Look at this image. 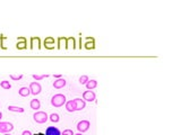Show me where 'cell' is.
I'll return each instance as SVG.
<instances>
[{
    "label": "cell",
    "instance_id": "23",
    "mask_svg": "<svg viewBox=\"0 0 181 135\" xmlns=\"http://www.w3.org/2000/svg\"><path fill=\"white\" fill-rule=\"evenodd\" d=\"M48 77H49V74H33V79H34V80H36V81L42 80V79L48 78Z\"/></svg>",
    "mask_w": 181,
    "mask_h": 135
},
{
    "label": "cell",
    "instance_id": "14",
    "mask_svg": "<svg viewBox=\"0 0 181 135\" xmlns=\"http://www.w3.org/2000/svg\"><path fill=\"white\" fill-rule=\"evenodd\" d=\"M38 46V49H41V39H40V37H35V36H33V37H31V50H33L34 49V46Z\"/></svg>",
    "mask_w": 181,
    "mask_h": 135
},
{
    "label": "cell",
    "instance_id": "33",
    "mask_svg": "<svg viewBox=\"0 0 181 135\" xmlns=\"http://www.w3.org/2000/svg\"><path fill=\"white\" fill-rule=\"evenodd\" d=\"M74 135H83L82 133H77V134H74Z\"/></svg>",
    "mask_w": 181,
    "mask_h": 135
},
{
    "label": "cell",
    "instance_id": "1",
    "mask_svg": "<svg viewBox=\"0 0 181 135\" xmlns=\"http://www.w3.org/2000/svg\"><path fill=\"white\" fill-rule=\"evenodd\" d=\"M67 101V98H66L65 95H62V94H56L54 96H52L51 98V105L53 107H56V108H58V107H61V106H64Z\"/></svg>",
    "mask_w": 181,
    "mask_h": 135
},
{
    "label": "cell",
    "instance_id": "17",
    "mask_svg": "<svg viewBox=\"0 0 181 135\" xmlns=\"http://www.w3.org/2000/svg\"><path fill=\"white\" fill-rule=\"evenodd\" d=\"M30 107L34 110H39L41 108V103H40L39 99H32L31 104H30Z\"/></svg>",
    "mask_w": 181,
    "mask_h": 135
},
{
    "label": "cell",
    "instance_id": "7",
    "mask_svg": "<svg viewBox=\"0 0 181 135\" xmlns=\"http://www.w3.org/2000/svg\"><path fill=\"white\" fill-rule=\"evenodd\" d=\"M43 44H44V47L46 49V50H52V49H54L56 41H54V39L51 37V36H48V37H45L44 39Z\"/></svg>",
    "mask_w": 181,
    "mask_h": 135
},
{
    "label": "cell",
    "instance_id": "10",
    "mask_svg": "<svg viewBox=\"0 0 181 135\" xmlns=\"http://www.w3.org/2000/svg\"><path fill=\"white\" fill-rule=\"evenodd\" d=\"M67 84V81H66L64 78H60V79H56L54 80V82H53V88L54 89H61V88H64Z\"/></svg>",
    "mask_w": 181,
    "mask_h": 135
},
{
    "label": "cell",
    "instance_id": "20",
    "mask_svg": "<svg viewBox=\"0 0 181 135\" xmlns=\"http://www.w3.org/2000/svg\"><path fill=\"white\" fill-rule=\"evenodd\" d=\"M69 45H72V50L76 49V39H75V37H68L67 39V47L66 49H69Z\"/></svg>",
    "mask_w": 181,
    "mask_h": 135
},
{
    "label": "cell",
    "instance_id": "16",
    "mask_svg": "<svg viewBox=\"0 0 181 135\" xmlns=\"http://www.w3.org/2000/svg\"><path fill=\"white\" fill-rule=\"evenodd\" d=\"M86 89L87 90H93L94 88H96L97 87V81L96 80H94V79H90V80H88L87 82H86Z\"/></svg>",
    "mask_w": 181,
    "mask_h": 135
},
{
    "label": "cell",
    "instance_id": "32",
    "mask_svg": "<svg viewBox=\"0 0 181 135\" xmlns=\"http://www.w3.org/2000/svg\"><path fill=\"white\" fill-rule=\"evenodd\" d=\"M4 135H12V134H10V133H5Z\"/></svg>",
    "mask_w": 181,
    "mask_h": 135
},
{
    "label": "cell",
    "instance_id": "11",
    "mask_svg": "<svg viewBox=\"0 0 181 135\" xmlns=\"http://www.w3.org/2000/svg\"><path fill=\"white\" fill-rule=\"evenodd\" d=\"M84 47L86 50H94L95 49V42L93 37H86V43L84 44Z\"/></svg>",
    "mask_w": 181,
    "mask_h": 135
},
{
    "label": "cell",
    "instance_id": "5",
    "mask_svg": "<svg viewBox=\"0 0 181 135\" xmlns=\"http://www.w3.org/2000/svg\"><path fill=\"white\" fill-rule=\"evenodd\" d=\"M28 88H30V90H31V94L34 95V96H38L40 92L42 91V87H41V84H40L39 82H36V81L31 82V84H30Z\"/></svg>",
    "mask_w": 181,
    "mask_h": 135
},
{
    "label": "cell",
    "instance_id": "8",
    "mask_svg": "<svg viewBox=\"0 0 181 135\" xmlns=\"http://www.w3.org/2000/svg\"><path fill=\"white\" fill-rule=\"evenodd\" d=\"M16 47H17V50H24L27 47V41H26L25 37H23V36H20L17 39V44H16Z\"/></svg>",
    "mask_w": 181,
    "mask_h": 135
},
{
    "label": "cell",
    "instance_id": "25",
    "mask_svg": "<svg viewBox=\"0 0 181 135\" xmlns=\"http://www.w3.org/2000/svg\"><path fill=\"white\" fill-rule=\"evenodd\" d=\"M88 80H90V79H88V77H87V76H82V77L79 78V80H78V81H79V84H86V82H87Z\"/></svg>",
    "mask_w": 181,
    "mask_h": 135
},
{
    "label": "cell",
    "instance_id": "29",
    "mask_svg": "<svg viewBox=\"0 0 181 135\" xmlns=\"http://www.w3.org/2000/svg\"><path fill=\"white\" fill-rule=\"evenodd\" d=\"M53 77L56 78V79H60V78H62V74H60V73H56V74H53Z\"/></svg>",
    "mask_w": 181,
    "mask_h": 135
},
{
    "label": "cell",
    "instance_id": "28",
    "mask_svg": "<svg viewBox=\"0 0 181 135\" xmlns=\"http://www.w3.org/2000/svg\"><path fill=\"white\" fill-rule=\"evenodd\" d=\"M22 135H33V134H32V132H31V131L25 129V131H23V132H22Z\"/></svg>",
    "mask_w": 181,
    "mask_h": 135
},
{
    "label": "cell",
    "instance_id": "6",
    "mask_svg": "<svg viewBox=\"0 0 181 135\" xmlns=\"http://www.w3.org/2000/svg\"><path fill=\"white\" fill-rule=\"evenodd\" d=\"M95 92L93 91V90H86L83 92V99H84L85 101H95Z\"/></svg>",
    "mask_w": 181,
    "mask_h": 135
},
{
    "label": "cell",
    "instance_id": "31",
    "mask_svg": "<svg viewBox=\"0 0 181 135\" xmlns=\"http://www.w3.org/2000/svg\"><path fill=\"white\" fill-rule=\"evenodd\" d=\"M1 118H2V113L0 111V122H1Z\"/></svg>",
    "mask_w": 181,
    "mask_h": 135
},
{
    "label": "cell",
    "instance_id": "18",
    "mask_svg": "<svg viewBox=\"0 0 181 135\" xmlns=\"http://www.w3.org/2000/svg\"><path fill=\"white\" fill-rule=\"evenodd\" d=\"M62 45H65V47H67V37H62V36H60V37H58V43H57V47H58V50L61 49Z\"/></svg>",
    "mask_w": 181,
    "mask_h": 135
},
{
    "label": "cell",
    "instance_id": "30",
    "mask_svg": "<svg viewBox=\"0 0 181 135\" xmlns=\"http://www.w3.org/2000/svg\"><path fill=\"white\" fill-rule=\"evenodd\" d=\"M79 49H82V37L79 39Z\"/></svg>",
    "mask_w": 181,
    "mask_h": 135
},
{
    "label": "cell",
    "instance_id": "26",
    "mask_svg": "<svg viewBox=\"0 0 181 135\" xmlns=\"http://www.w3.org/2000/svg\"><path fill=\"white\" fill-rule=\"evenodd\" d=\"M23 78V74H10V79H13V80H16V81H18Z\"/></svg>",
    "mask_w": 181,
    "mask_h": 135
},
{
    "label": "cell",
    "instance_id": "3",
    "mask_svg": "<svg viewBox=\"0 0 181 135\" xmlns=\"http://www.w3.org/2000/svg\"><path fill=\"white\" fill-rule=\"evenodd\" d=\"M14 129V125L9 122H0V133H10Z\"/></svg>",
    "mask_w": 181,
    "mask_h": 135
},
{
    "label": "cell",
    "instance_id": "22",
    "mask_svg": "<svg viewBox=\"0 0 181 135\" xmlns=\"http://www.w3.org/2000/svg\"><path fill=\"white\" fill-rule=\"evenodd\" d=\"M49 119H50L52 123H58L59 121H60V116H59L57 113H53V114H51V115L49 116Z\"/></svg>",
    "mask_w": 181,
    "mask_h": 135
},
{
    "label": "cell",
    "instance_id": "24",
    "mask_svg": "<svg viewBox=\"0 0 181 135\" xmlns=\"http://www.w3.org/2000/svg\"><path fill=\"white\" fill-rule=\"evenodd\" d=\"M6 39V36L4 35V34H1L0 35V47L2 49V50H6V46H5V44H4V41Z\"/></svg>",
    "mask_w": 181,
    "mask_h": 135
},
{
    "label": "cell",
    "instance_id": "4",
    "mask_svg": "<svg viewBox=\"0 0 181 135\" xmlns=\"http://www.w3.org/2000/svg\"><path fill=\"white\" fill-rule=\"evenodd\" d=\"M90 127V123L88 121H80V122L77 123V129L79 133H85L87 132Z\"/></svg>",
    "mask_w": 181,
    "mask_h": 135
},
{
    "label": "cell",
    "instance_id": "21",
    "mask_svg": "<svg viewBox=\"0 0 181 135\" xmlns=\"http://www.w3.org/2000/svg\"><path fill=\"white\" fill-rule=\"evenodd\" d=\"M0 87L5 90H9L12 88V84H9V81H7V80H2V81L0 82Z\"/></svg>",
    "mask_w": 181,
    "mask_h": 135
},
{
    "label": "cell",
    "instance_id": "19",
    "mask_svg": "<svg viewBox=\"0 0 181 135\" xmlns=\"http://www.w3.org/2000/svg\"><path fill=\"white\" fill-rule=\"evenodd\" d=\"M8 110L9 111H14V113H24V108L18 107V106H8Z\"/></svg>",
    "mask_w": 181,
    "mask_h": 135
},
{
    "label": "cell",
    "instance_id": "15",
    "mask_svg": "<svg viewBox=\"0 0 181 135\" xmlns=\"http://www.w3.org/2000/svg\"><path fill=\"white\" fill-rule=\"evenodd\" d=\"M18 95L20 97H28L31 95V90H30L28 87H22L18 90Z\"/></svg>",
    "mask_w": 181,
    "mask_h": 135
},
{
    "label": "cell",
    "instance_id": "2",
    "mask_svg": "<svg viewBox=\"0 0 181 135\" xmlns=\"http://www.w3.org/2000/svg\"><path fill=\"white\" fill-rule=\"evenodd\" d=\"M33 119H34V122L38 123V124H44L49 119V116H48V114L45 111H36L33 115Z\"/></svg>",
    "mask_w": 181,
    "mask_h": 135
},
{
    "label": "cell",
    "instance_id": "12",
    "mask_svg": "<svg viewBox=\"0 0 181 135\" xmlns=\"http://www.w3.org/2000/svg\"><path fill=\"white\" fill-rule=\"evenodd\" d=\"M45 135H61V132L54 126H49L45 129Z\"/></svg>",
    "mask_w": 181,
    "mask_h": 135
},
{
    "label": "cell",
    "instance_id": "9",
    "mask_svg": "<svg viewBox=\"0 0 181 135\" xmlns=\"http://www.w3.org/2000/svg\"><path fill=\"white\" fill-rule=\"evenodd\" d=\"M74 101L76 105V110H83L86 107V101L82 98H75Z\"/></svg>",
    "mask_w": 181,
    "mask_h": 135
},
{
    "label": "cell",
    "instance_id": "13",
    "mask_svg": "<svg viewBox=\"0 0 181 135\" xmlns=\"http://www.w3.org/2000/svg\"><path fill=\"white\" fill-rule=\"evenodd\" d=\"M65 106H66V109L68 110L69 113H74V111H76V105H75L74 99H72V100H68V101H66Z\"/></svg>",
    "mask_w": 181,
    "mask_h": 135
},
{
    "label": "cell",
    "instance_id": "27",
    "mask_svg": "<svg viewBox=\"0 0 181 135\" xmlns=\"http://www.w3.org/2000/svg\"><path fill=\"white\" fill-rule=\"evenodd\" d=\"M61 135H74V132H72V129H65Z\"/></svg>",
    "mask_w": 181,
    "mask_h": 135
}]
</instances>
